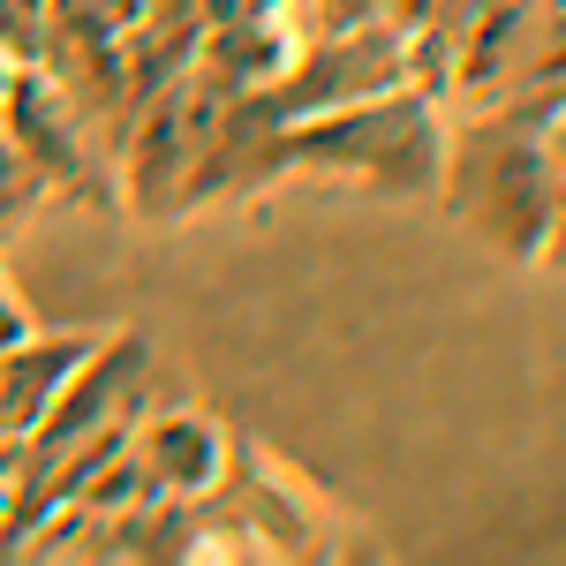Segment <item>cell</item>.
<instances>
[{"mask_svg": "<svg viewBox=\"0 0 566 566\" xmlns=\"http://www.w3.org/2000/svg\"><path fill=\"white\" fill-rule=\"evenodd\" d=\"M438 197L506 264L544 258L559 234V84L491 98L461 129H446Z\"/></svg>", "mask_w": 566, "mask_h": 566, "instance_id": "6da1fadb", "label": "cell"}, {"mask_svg": "<svg viewBox=\"0 0 566 566\" xmlns=\"http://www.w3.org/2000/svg\"><path fill=\"white\" fill-rule=\"evenodd\" d=\"M144 392H151V340L144 333L91 340L84 363L69 370V386L53 392V408L15 438V506H8L15 536H31L39 514H53L106 453H122Z\"/></svg>", "mask_w": 566, "mask_h": 566, "instance_id": "7a4b0ae2", "label": "cell"}, {"mask_svg": "<svg viewBox=\"0 0 566 566\" xmlns=\"http://www.w3.org/2000/svg\"><path fill=\"white\" fill-rule=\"evenodd\" d=\"M280 151H287V175L310 181H355L378 197H438L446 122H438V98L423 84H386L370 98L287 122Z\"/></svg>", "mask_w": 566, "mask_h": 566, "instance_id": "3957f363", "label": "cell"}, {"mask_svg": "<svg viewBox=\"0 0 566 566\" xmlns=\"http://www.w3.org/2000/svg\"><path fill=\"white\" fill-rule=\"evenodd\" d=\"M0 136L15 144V159L45 181V197H69V205H114V175L98 159V136L76 122V106L53 91L39 61H23L8 76L0 98Z\"/></svg>", "mask_w": 566, "mask_h": 566, "instance_id": "277c9868", "label": "cell"}, {"mask_svg": "<svg viewBox=\"0 0 566 566\" xmlns=\"http://www.w3.org/2000/svg\"><path fill=\"white\" fill-rule=\"evenodd\" d=\"M408 31H392V23H348V31H317L303 53H287L280 69H272V114L280 122H303V114H325V106H348V98H370V91L386 84H408Z\"/></svg>", "mask_w": 566, "mask_h": 566, "instance_id": "5b68a950", "label": "cell"}, {"mask_svg": "<svg viewBox=\"0 0 566 566\" xmlns=\"http://www.w3.org/2000/svg\"><path fill=\"white\" fill-rule=\"evenodd\" d=\"M122 453L136 461L144 491H167V499H205L227 469V438L197 408H136Z\"/></svg>", "mask_w": 566, "mask_h": 566, "instance_id": "8992f818", "label": "cell"}, {"mask_svg": "<svg viewBox=\"0 0 566 566\" xmlns=\"http://www.w3.org/2000/svg\"><path fill=\"white\" fill-rule=\"evenodd\" d=\"M84 333H23L0 348V438H23L53 408V392L69 386V370L84 363Z\"/></svg>", "mask_w": 566, "mask_h": 566, "instance_id": "52a82bcc", "label": "cell"}, {"mask_svg": "<svg viewBox=\"0 0 566 566\" xmlns=\"http://www.w3.org/2000/svg\"><path fill=\"white\" fill-rule=\"evenodd\" d=\"M39 205H45V181L15 159V144L0 136V242H15V234L39 219Z\"/></svg>", "mask_w": 566, "mask_h": 566, "instance_id": "ba28073f", "label": "cell"}, {"mask_svg": "<svg viewBox=\"0 0 566 566\" xmlns=\"http://www.w3.org/2000/svg\"><path fill=\"white\" fill-rule=\"evenodd\" d=\"M45 8L53 0H0V61H39V45H45Z\"/></svg>", "mask_w": 566, "mask_h": 566, "instance_id": "9c48e42d", "label": "cell"}, {"mask_svg": "<svg viewBox=\"0 0 566 566\" xmlns=\"http://www.w3.org/2000/svg\"><path fill=\"white\" fill-rule=\"evenodd\" d=\"M378 8H386V0H325V8H317V31H348V23H370Z\"/></svg>", "mask_w": 566, "mask_h": 566, "instance_id": "30bf717a", "label": "cell"}, {"mask_svg": "<svg viewBox=\"0 0 566 566\" xmlns=\"http://www.w3.org/2000/svg\"><path fill=\"white\" fill-rule=\"evenodd\" d=\"M23 333H31V317H23L15 287H8V272H0V348H8V340H23Z\"/></svg>", "mask_w": 566, "mask_h": 566, "instance_id": "8fae6325", "label": "cell"}, {"mask_svg": "<svg viewBox=\"0 0 566 566\" xmlns=\"http://www.w3.org/2000/svg\"><path fill=\"white\" fill-rule=\"evenodd\" d=\"M8 76H15V61H0V98H8Z\"/></svg>", "mask_w": 566, "mask_h": 566, "instance_id": "7c38bea8", "label": "cell"}]
</instances>
